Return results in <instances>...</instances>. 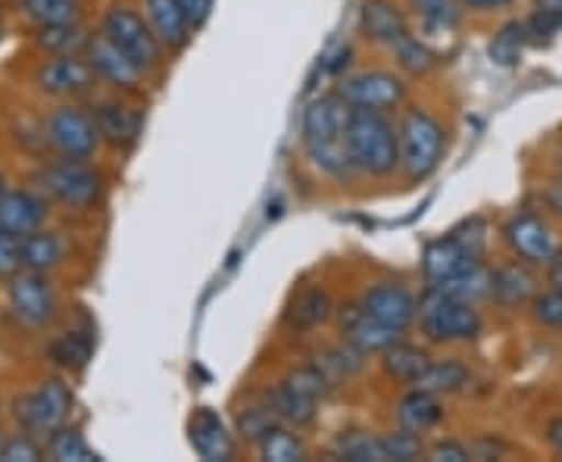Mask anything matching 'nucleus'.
Returning <instances> with one entry per match:
<instances>
[{
    "instance_id": "obj_1",
    "label": "nucleus",
    "mask_w": 562,
    "mask_h": 462,
    "mask_svg": "<svg viewBox=\"0 0 562 462\" xmlns=\"http://www.w3.org/2000/svg\"><path fill=\"white\" fill-rule=\"evenodd\" d=\"M347 122H350V106L344 103L338 91L310 101V106L303 110L306 157L319 172L338 181L350 179L357 172L350 150H347Z\"/></svg>"
},
{
    "instance_id": "obj_2",
    "label": "nucleus",
    "mask_w": 562,
    "mask_h": 462,
    "mask_svg": "<svg viewBox=\"0 0 562 462\" xmlns=\"http://www.w3.org/2000/svg\"><path fill=\"white\" fill-rule=\"evenodd\" d=\"M347 150L357 172L372 179H387L401 169V132L384 113L353 110L347 122Z\"/></svg>"
},
{
    "instance_id": "obj_3",
    "label": "nucleus",
    "mask_w": 562,
    "mask_h": 462,
    "mask_svg": "<svg viewBox=\"0 0 562 462\" xmlns=\"http://www.w3.org/2000/svg\"><path fill=\"white\" fill-rule=\"evenodd\" d=\"M401 169L409 181H425L438 172L447 150V132L428 110L413 106L403 113L401 125Z\"/></svg>"
},
{
    "instance_id": "obj_4",
    "label": "nucleus",
    "mask_w": 562,
    "mask_h": 462,
    "mask_svg": "<svg viewBox=\"0 0 562 462\" xmlns=\"http://www.w3.org/2000/svg\"><path fill=\"white\" fill-rule=\"evenodd\" d=\"M419 331L435 343H462L475 341L482 335L484 322L475 303H462L447 297L438 288H428L419 301Z\"/></svg>"
},
{
    "instance_id": "obj_5",
    "label": "nucleus",
    "mask_w": 562,
    "mask_h": 462,
    "mask_svg": "<svg viewBox=\"0 0 562 462\" xmlns=\"http://www.w3.org/2000/svg\"><path fill=\"white\" fill-rule=\"evenodd\" d=\"M484 235H487L484 222L469 219L457 232H450V235L428 244L425 253H422V272H425L428 284L447 282V279L460 275L469 266H475V262L482 260L484 241H487Z\"/></svg>"
},
{
    "instance_id": "obj_6",
    "label": "nucleus",
    "mask_w": 562,
    "mask_h": 462,
    "mask_svg": "<svg viewBox=\"0 0 562 462\" xmlns=\"http://www.w3.org/2000/svg\"><path fill=\"white\" fill-rule=\"evenodd\" d=\"M41 191L69 210L88 213L103 198V179L88 166V160H57L38 172Z\"/></svg>"
},
{
    "instance_id": "obj_7",
    "label": "nucleus",
    "mask_w": 562,
    "mask_h": 462,
    "mask_svg": "<svg viewBox=\"0 0 562 462\" xmlns=\"http://www.w3.org/2000/svg\"><path fill=\"white\" fill-rule=\"evenodd\" d=\"M69 409H72V391H69V384H63L60 379L41 382L35 391L22 394L20 401H16V406H13L16 422L22 425V431H29V435H44V438H50L57 428L66 425Z\"/></svg>"
},
{
    "instance_id": "obj_8",
    "label": "nucleus",
    "mask_w": 562,
    "mask_h": 462,
    "mask_svg": "<svg viewBox=\"0 0 562 462\" xmlns=\"http://www.w3.org/2000/svg\"><path fill=\"white\" fill-rule=\"evenodd\" d=\"M101 32L120 47L125 57H132V60L138 63L144 72H150V69L160 66L162 50H166V47H162L160 38L154 35L150 22L140 20L135 10H128V7H113V10L103 16Z\"/></svg>"
},
{
    "instance_id": "obj_9",
    "label": "nucleus",
    "mask_w": 562,
    "mask_h": 462,
    "mask_svg": "<svg viewBox=\"0 0 562 462\" xmlns=\"http://www.w3.org/2000/svg\"><path fill=\"white\" fill-rule=\"evenodd\" d=\"M47 144L60 154L63 160H91L98 154L101 132L94 116L79 106H60L47 116Z\"/></svg>"
},
{
    "instance_id": "obj_10",
    "label": "nucleus",
    "mask_w": 562,
    "mask_h": 462,
    "mask_svg": "<svg viewBox=\"0 0 562 462\" xmlns=\"http://www.w3.org/2000/svg\"><path fill=\"white\" fill-rule=\"evenodd\" d=\"M338 94L353 110L391 113L406 101V81L394 72H384V69H366V72H353V76L341 79Z\"/></svg>"
},
{
    "instance_id": "obj_11",
    "label": "nucleus",
    "mask_w": 562,
    "mask_h": 462,
    "mask_svg": "<svg viewBox=\"0 0 562 462\" xmlns=\"http://www.w3.org/2000/svg\"><path fill=\"white\" fill-rule=\"evenodd\" d=\"M503 238L509 244V250L528 266H553L562 257L557 232L535 213H516L503 225Z\"/></svg>"
},
{
    "instance_id": "obj_12",
    "label": "nucleus",
    "mask_w": 562,
    "mask_h": 462,
    "mask_svg": "<svg viewBox=\"0 0 562 462\" xmlns=\"http://www.w3.org/2000/svg\"><path fill=\"white\" fill-rule=\"evenodd\" d=\"M10 309L29 328H44L57 319V294L44 272H16L10 282Z\"/></svg>"
},
{
    "instance_id": "obj_13",
    "label": "nucleus",
    "mask_w": 562,
    "mask_h": 462,
    "mask_svg": "<svg viewBox=\"0 0 562 462\" xmlns=\"http://www.w3.org/2000/svg\"><path fill=\"white\" fill-rule=\"evenodd\" d=\"M338 322H341L344 341L357 347L362 357H382L384 350H391L394 343L403 341L401 328H391L375 316H369L362 309V303H347L338 313Z\"/></svg>"
},
{
    "instance_id": "obj_14",
    "label": "nucleus",
    "mask_w": 562,
    "mask_h": 462,
    "mask_svg": "<svg viewBox=\"0 0 562 462\" xmlns=\"http://www.w3.org/2000/svg\"><path fill=\"white\" fill-rule=\"evenodd\" d=\"M35 81L44 94H54V98H79L88 94L98 81L94 66L88 63L85 54H69V57H54L41 66L35 72Z\"/></svg>"
},
{
    "instance_id": "obj_15",
    "label": "nucleus",
    "mask_w": 562,
    "mask_h": 462,
    "mask_svg": "<svg viewBox=\"0 0 562 462\" xmlns=\"http://www.w3.org/2000/svg\"><path fill=\"white\" fill-rule=\"evenodd\" d=\"M85 57L94 66L98 79L120 88V91H138L140 81H144V69L132 57H125L103 32L101 35H91L88 47H85Z\"/></svg>"
},
{
    "instance_id": "obj_16",
    "label": "nucleus",
    "mask_w": 562,
    "mask_h": 462,
    "mask_svg": "<svg viewBox=\"0 0 562 462\" xmlns=\"http://www.w3.org/2000/svg\"><path fill=\"white\" fill-rule=\"evenodd\" d=\"M188 441L194 447V453L206 462L235 460V450H238L225 419L210 406L194 409V416L188 419Z\"/></svg>"
},
{
    "instance_id": "obj_17",
    "label": "nucleus",
    "mask_w": 562,
    "mask_h": 462,
    "mask_svg": "<svg viewBox=\"0 0 562 462\" xmlns=\"http://www.w3.org/2000/svg\"><path fill=\"white\" fill-rule=\"evenodd\" d=\"M360 303L369 316H375V319L391 325V328H401V331H406L416 322V316H419V301L413 297V291H406L403 284L394 282L372 284L362 294Z\"/></svg>"
},
{
    "instance_id": "obj_18",
    "label": "nucleus",
    "mask_w": 562,
    "mask_h": 462,
    "mask_svg": "<svg viewBox=\"0 0 562 462\" xmlns=\"http://www.w3.org/2000/svg\"><path fill=\"white\" fill-rule=\"evenodd\" d=\"M94 125L101 132V142L113 144V147H132L144 132V113L132 103L103 101L94 106Z\"/></svg>"
},
{
    "instance_id": "obj_19",
    "label": "nucleus",
    "mask_w": 562,
    "mask_h": 462,
    "mask_svg": "<svg viewBox=\"0 0 562 462\" xmlns=\"http://www.w3.org/2000/svg\"><path fill=\"white\" fill-rule=\"evenodd\" d=\"M360 32L375 44L394 47L397 41H403L409 32V22L403 16V10L391 0H366L360 7Z\"/></svg>"
},
{
    "instance_id": "obj_20",
    "label": "nucleus",
    "mask_w": 562,
    "mask_h": 462,
    "mask_svg": "<svg viewBox=\"0 0 562 462\" xmlns=\"http://www.w3.org/2000/svg\"><path fill=\"white\" fill-rule=\"evenodd\" d=\"M47 216V203L41 201L32 191H7L0 198V232L13 235V238H25L32 232H38Z\"/></svg>"
},
{
    "instance_id": "obj_21",
    "label": "nucleus",
    "mask_w": 562,
    "mask_h": 462,
    "mask_svg": "<svg viewBox=\"0 0 562 462\" xmlns=\"http://www.w3.org/2000/svg\"><path fill=\"white\" fill-rule=\"evenodd\" d=\"M144 16L166 50H181L191 41V22L184 16L179 0H144Z\"/></svg>"
},
{
    "instance_id": "obj_22",
    "label": "nucleus",
    "mask_w": 562,
    "mask_h": 462,
    "mask_svg": "<svg viewBox=\"0 0 562 462\" xmlns=\"http://www.w3.org/2000/svg\"><path fill=\"white\" fill-rule=\"evenodd\" d=\"M266 403L272 406L279 422L291 425V428H306V425L316 422V416H319V401H313L310 394L297 391L288 379L269 387Z\"/></svg>"
},
{
    "instance_id": "obj_23",
    "label": "nucleus",
    "mask_w": 562,
    "mask_h": 462,
    "mask_svg": "<svg viewBox=\"0 0 562 462\" xmlns=\"http://www.w3.org/2000/svg\"><path fill=\"white\" fill-rule=\"evenodd\" d=\"M535 297H538V279H535V272L525 262H509V266L494 269V294H491V301H497L506 309H516V306L535 301Z\"/></svg>"
},
{
    "instance_id": "obj_24",
    "label": "nucleus",
    "mask_w": 562,
    "mask_h": 462,
    "mask_svg": "<svg viewBox=\"0 0 562 462\" xmlns=\"http://www.w3.org/2000/svg\"><path fill=\"white\" fill-rule=\"evenodd\" d=\"M443 419V406L438 394L431 391H422L413 387L409 394H403L397 403V422L406 431H416V435H428L431 428H438Z\"/></svg>"
},
{
    "instance_id": "obj_25",
    "label": "nucleus",
    "mask_w": 562,
    "mask_h": 462,
    "mask_svg": "<svg viewBox=\"0 0 562 462\" xmlns=\"http://www.w3.org/2000/svg\"><path fill=\"white\" fill-rule=\"evenodd\" d=\"M335 316V301H331V294L319 288V284H313V288H303L301 294L291 301V309H288V325L294 328V331H313V328H319L325 322Z\"/></svg>"
},
{
    "instance_id": "obj_26",
    "label": "nucleus",
    "mask_w": 562,
    "mask_h": 462,
    "mask_svg": "<svg viewBox=\"0 0 562 462\" xmlns=\"http://www.w3.org/2000/svg\"><path fill=\"white\" fill-rule=\"evenodd\" d=\"M431 288H438L441 294L457 297L462 303H482L494 294V269L484 260H479L475 266H469L465 272H460V275H453L447 282L431 284Z\"/></svg>"
},
{
    "instance_id": "obj_27",
    "label": "nucleus",
    "mask_w": 562,
    "mask_h": 462,
    "mask_svg": "<svg viewBox=\"0 0 562 462\" xmlns=\"http://www.w3.org/2000/svg\"><path fill=\"white\" fill-rule=\"evenodd\" d=\"M384 372L394 379V382L409 384V387H416L419 379L425 375V369L431 365V357L419 350V347H413V343H394L391 350H384Z\"/></svg>"
},
{
    "instance_id": "obj_28",
    "label": "nucleus",
    "mask_w": 562,
    "mask_h": 462,
    "mask_svg": "<svg viewBox=\"0 0 562 462\" xmlns=\"http://www.w3.org/2000/svg\"><path fill=\"white\" fill-rule=\"evenodd\" d=\"M22 269L29 272H50L63 262V241L50 232H32L20 241Z\"/></svg>"
},
{
    "instance_id": "obj_29",
    "label": "nucleus",
    "mask_w": 562,
    "mask_h": 462,
    "mask_svg": "<svg viewBox=\"0 0 562 462\" xmlns=\"http://www.w3.org/2000/svg\"><path fill=\"white\" fill-rule=\"evenodd\" d=\"M257 450H260V460L266 462H303L310 457V447L303 441L301 435H297V428H291V425L279 422L260 443H257Z\"/></svg>"
},
{
    "instance_id": "obj_30",
    "label": "nucleus",
    "mask_w": 562,
    "mask_h": 462,
    "mask_svg": "<svg viewBox=\"0 0 562 462\" xmlns=\"http://www.w3.org/2000/svg\"><path fill=\"white\" fill-rule=\"evenodd\" d=\"M469 369L465 362L460 360H431V365L425 369V375L419 379L416 387L422 391H431L438 397H447V394H460L462 387L469 384Z\"/></svg>"
},
{
    "instance_id": "obj_31",
    "label": "nucleus",
    "mask_w": 562,
    "mask_h": 462,
    "mask_svg": "<svg viewBox=\"0 0 562 462\" xmlns=\"http://www.w3.org/2000/svg\"><path fill=\"white\" fill-rule=\"evenodd\" d=\"M44 453H47V460L54 462H98L101 460V453L91 447V443L85 441V435H81L79 428H57L50 438H47V447H44Z\"/></svg>"
},
{
    "instance_id": "obj_32",
    "label": "nucleus",
    "mask_w": 562,
    "mask_h": 462,
    "mask_svg": "<svg viewBox=\"0 0 562 462\" xmlns=\"http://www.w3.org/2000/svg\"><path fill=\"white\" fill-rule=\"evenodd\" d=\"M316 365L322 372L331 379L335 384L350 382L353 375H360V369L366 365V357H362L357 347L350 343H335V347H325L319 357H316Z\"/></svg>"
},
{
    "instance_id": "obj_33",
    "label": "nucleus",
    "mask_w": 562,
    "mask_h": 462,
    "mask_svg": "<svg viewBox=\"0 0 562 462\" xmlns=\"http://www.w3.org/2000/svg\"><path fill=\"white\" fill-rule=\"evenodd\" d=\"M91 35H85L79 22H66V25H41L38 44L54 54V57H69V54H85Z\"/></svg>"
},
{
    "instance_id": "obj_34",
    "label": "nucleus",
    "mask_w": 562,
    "mask_h": 462,
    "mask_svg": "<svg viewBox=\"0 0 562 462\" xmlns=\"http://www.w3.org/2000/svg\"><path fill=\"white\" fill-rule=\"evenodd\" d=\"M528 25L519 20L506 22L501 32L494 35L491 41V47H487V54H491V60L497 63V66H519L522 63V50L525 44H528Z\"/></svg>"
},
{
    "instance_id": "obj_35",
    "label": "nucleus",
    "mask_w": 562,
    "mask_h": 462,
    "mask_svg": "<svg viewBox=\"0 0 562 462\" xmlns=\"http://www.w3.org/2000/svg\"><path fill=\"white\" fill-rule=\"evenodd\" d=\"M335 453L347 462H384V441L372 431H344L335 441Z\"/></svg>"
},
{
    "instance_id": "obj_36",
    "label": "nucleus",
    "mask_w": 562,
    "mask_h": 462,
    "mask_svg": "<svg viewBox=\"0 0 562 462\" xmlns=\"http://www.w3.org/2000/svg\"><path fill=\"white\" fill-rule=\"evenodd\" d=\"M91 353H94V343L81 331H66L50 343V360L57 362L60 369H69V372H81L91 360Z\"/></svg>"
},
{
    "instance_id": "obj_37",
    "label": "nucleus",
    "mask_w": 562,
    "mask_h": 462,
    "mask_svg": "<svg viewBox=\"0 0 562 462\" xmlns=\"http://www.w3.org/2000/svg\"><path fill=\"white\" fill-rule=\"evenodd\" d=\"M462 0H413V10L425 29L431 32H450L462 20Z\"/></svg>"
},
{
    "instance_id": "obj_38",
    "label": "nucleus",
    "mask_w": 562,
    "mask_h": 462,
    "mask_svg": "<svg viewBox=\"0 0 562 462\" xmlns=\"http://www.w3.org/2000/svg\"><path fill=\"white\" fill-rule=\"evenodd\" d=\"M391 50H394L397 66H401L406 76H428L435 69V63H438V54L425 41L416 38V35H406Z\"/></svg>"
},
{
    "instance_id": "obj_39",
    "label": "nucleus",
    "mask_w": 562,
    "mask_h": 462,
    "mask_svg": "<svg viewBox=\"0 0 562 462\" xmlns=\"http://www.w3.org/2000/svg\"><path fill=\"white\" fill-rule=\"evenodd\" d=\"M22 10L38 29L79 22V0H22Z\"/></svg>"
},
{
    "instance_id": "obj_40",
    "label": "nucleus",
    "mask_w": 562,
    "mask_h": 462,
    "mask_svg": "<svg viewBox=\"0 0 562 462\" xmlns=\"http://www.w3.org/2000/svg\"><path fill=\"white\" fill-rule=\"evenodd\" d=\"M279 425V416L272 413V406L269 403H260V406H247L238 413V419H235V428H238V435H241V441L247 443H260L272 428Z\"/></svg>"
},
{
    "instance_id": "obj_41",
    "label": "nucleus",
    "mask_w": 562,
    "mask_h": 462,
    "mask_svg": "<svg viewBox=\"0 0 562 462\" xmlns=\"http://www.w3.org/2000/svg\"><path fill=\"white\" fill-rule=\"evenodd\" d=\"M384 441V462H413L425 457V443H422V435L416 431H387L382 435Z\"/></svg>"
},
{
    "instance_id": "obj_42",
    "label": "nucleus",
    "mask_w": 562,
    "mask_h": 462,
    "mask_svg": "<svg viewBox=\"0 0 562 462\" xmlns=\"http://www.w3.org/2000/svg\"><path fill=\"white\" fill-rule=\"evenodd\" d=\"M288 382L294 384L297 391H303V394H310L313 401H325V397H331V391L338 387V384L331 382L325 372H322L319 365L313 362V365H297L291 375H288Z\"/></svg>"
},
{
    "instance_id": "obj_43",
    "label": "nucleus",
    "mask_w": 562,
    "mask_h": 462,
    "mask_svg": "<svg viewBox=\"0 0 562 462\" xmlns=\"http://www.w3.org/2000/svg\"><path fill=\"white\" fill-rule=\"evenodd\" d=\"M531 313H535V322L543 325V328H562V291L560 288H550L538 294L531 301Z\"/></svg>"
},
{
    "instance_id": "obj_44",
    "label": "nucleus",
    "mask_w": 562,
    "mask_h": 462,
    "mask_svg": "<svg viewBox=\"0 0 562 462\" xmlns=\"http://www.w3.org/2000/svg\"><path fill=\"white\" fill-rule=\"evenodd\" d=\"M44 447L29 438V431L20 438H10V441H0V462H38L44 460Z\"/></svg>"
},
{
    "instance_id": "obj_45",
    "label": "nucleus",
    "mask_w": 562,
    "mask_h": 462,
    "mask_svg": "<svg viewBox=\"0 0 562 462\" xmlns=\"http://www.w3.org/2000/svg\"><path fill=\"white\" fill-rule=\"evenodd\" d=\"M22 269V257H20V238L0 232V279H10L16 275Z\"/></svg>"
},
{
    "instance_id": "obj_46",
    "label": "nucleus",
    "mask_w": 562,
    "mask_h": 462,
    "mask_svg": "<svg viewBox=\"0 0 562 462\" xmlns=\"http://www.w3.org/2000/svg\"><path fill=\"white\" fill-rule=\"evenodd\" d=\"M425 457L431 462H465L472 460V447H465L462 441H438L435 447L425 450Z\"/></svg>"
},
{
    "instance_id": "obj_47",
    "label": "nucleus",
    "mask_w": 562,
    "mask_h": 462,
    "mask_svg": "<svg viewBox=\"0 0 562 462\" xmlns=\"http://www.w3.org/2000/svg\"><path fill=\"white\" fill-rule=\"evenodd\" d=\"M181 10H184V16L191 22V29L198 32L203 29L210 16H213V7H216V0H179Z\"/></svg>"
},
{
    "instance_id": "obj_48",
    "label": "nucleus",
    "mask_w": 562,
    "mask_h": 462,
    "mask_svg": "<svg viewBox=\"0 0 562 462\" xmlns=\"http://www.w3.org/2000/svg\"><path fill=\"white\" fill-rule=\"evenodd\" d=\"M469 10H479V13H487V10H503V7H509L513 0H462Z\"/></svg>"
},
{
    "instance_id": "obj_49",
    "label": "nucleus",
    "mask_w": 562,
    "mask_h": 462,
    "mask_svg": "<svg viewBox=\"0 0 562 462\" xmlns=\"http://www.w3.org/2000/svg\"><path fill=\"white\" fill-rule=\"evenodd\" d=\"M547 438H550V443H553V450L562 457V416L550 422V428H547Z\"/></svg>"
},
{
    "instance_id": "obj_50",
    "label": "nucleus",
    "mask_w": 562,
    "mask_h": 462,
    "mask_svg": "<svg viewBox=\"0 0 562 462\" xmlns=\"http://www.w3.org/2000/svg\"><path fill=\"white\" fill-rule=\"evenodd\" d=\"M547 201H550V210H553L557 216H562V179L553 181V188H550Z\"/></svg>"
},
{
    "instance_id": "obj_51",
    "label": "nucleus",
    "mask_w": 562,
    "mask_h": 462,
    "mask_svg": "<svg viewBox=\"0 0 562 462\" xmlns=\"http://www.w3.org/2000/svg\"><path fill=\"white\" fill-rule=\"evenodd\" d=\"M535 10H543V13H557L562 16V0H531Z\"/></svg>"
},
{
    "instance_id": "obj_52",
    "label": "nucleus",
    "mask_w": 562,
    "mask_h": 462,
    "mask_svg": "<svg viewBox=\"0 0 562 462\" xmlns=\"http://www.w3.org/2000/svg\"><path fill=\"white\" fill-rule=\"evenodd\" d=\"M550 284H553V288H560V291H562V257L553 262V266H550Z\"/></svg>"
},
{
    "instance_id": "obj_53",
    "label": "nucleus",
    "mask_w": 562,
    "mask_h": 462,
    "mask_svg": "<svg viewBox=\"0 0 562 462\" xmlns=\"http://www.w3.org/2000/svg\"><path fill=\"white\" fill-rule=\"evenodd\" d=\"M7 194V181H3V176H0V198Z\"/></svg>"
}]
</instances>
